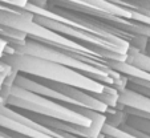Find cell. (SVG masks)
Wrapping results in <instances>:
<instances>
[{
	"mask_svg": "<svg viewBox=\"0 0 150 138\" xmlns=\"http://www.w3.org/2000/svg\"><path fill=\"white\" fill-rule=\"evenodd\" d=\"M0 60L6 62L7 65L12 67L13 69H16L19 73L25 74V76L72 85V86L81 88L84 90L97 94L102 93L104 89L106 88L105 84L76 71V69H72L67 65L42 59V57L15 52L12 54L1 57Z\"/></svg>",
	"mask_w": 150,
	"mask_h": 138,
	"instance_id": "6da1fadb",
	"label": "cell"
},
{
	"mask_svg": "<svg viewBox=\"0 0 150 138\" xmlns=\"http://www.w3.org/2000/svg\"><path fill=\"white\" fill-rule=\"evenodd\" d=\"M4 104L7 106L15 108V109L36 113V114H41V116L51 117V118L73 122V124L82 125V126H88L92 122L89 118L69 109L65 105L53 101V100H49L47 97H42L37 93H33L31 90L24 89V88L16 85L15 82L8 89L6 97H4Z\"/></svg>",
	"mask_w": 150,
	"mask_h": 138,
	"instance_id": "7a4b0ae2",
	"label": "cell"
},
{
	"mask_svg": "<svg viewBox=\"0 0 150 138\" xmlns=\"http://www.w3.org/2000/svg\"><path fill=\"white\" fill-rule=\"evenodd\" d=\"M33 24L35 20L32 12L11 6L0 7V28L16 29L27 35Z\"/></svg>",
	"mask_w": 150,
	"mask_h": 138,
	"instance_id": "3957f363",
	"label": "cell"
},
{
	"mask_svg": "<svg viewBox=\"0 0 150 138\" xmlns=\"http://www.w3.org/2000/svg\"><path fill=\"white\" fill-rule=\"evenodd\" d=\"M126 80L127 81H126V86L125 88H129V89L134 90L137 93L150 98V81L141 80V79H134V77H127V76H126Z\"/></svg>",
	"mask_w": 150,
	"mask_h": 138,
	"instance_id": "277c9868",
	"label": "cell"
},
{
	"mask_svg": "<svg viewBox=\"0 0 150 138\" xmlns=\"http://www.w3.org/2000/svg\"><path fill=\"white\" fill-rule=\"evenodd\" d=\"M12 53H15L13 47L7 40H4L3 37H0V59L4 56H8V54H12Z\"/></svg>",
	"mask_w": 150,
	"mask_h": 138,
	"instance_id": "5b68a950",
	"label": "cell"
},
{
	"mask_svg": "<svg viewBox=\"0 0 150 138\" xmlns=\"http://www.w3.org/2000/svg\"><path fill=\"white\" fill-rule=\"evenodd\" d=\"M7 132H8V130H7ZM11 133L12 135H13V137H16V138H31V137H25V135H21V134H17V133H12V132H9Z\"/></svg>",
	"mask_w": 150,
	"mask_h": 138,
	"instance_id": "8992f818",
	"label": "cell"
},
{
	"mask_svg": "<svg viewBox=\"0 0 150 138\" xmlns=\"http://www.w3.org/2000/svg\"><path fill=\"white\" fill-rule=\"evenodd\" d=\"M0 102H4V101H3V98H1V97H0Z\"/></svg>",
	"mask_w": 150,
	"mask_h": 138,
	"instance_id": "52a82bcc",
	"label": "cell"
}]
</instances>
